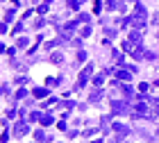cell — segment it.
I'll use <instances>...</instances> for the list:
<instances>
[{
	"mask_svg": "<svg viewBox=\"0 0 159 143\" xmlns=\"http://www.w3.org/2000/svg\"><path fill=\"white\" fill-rule=\"evenodd\" d=\"M130 23H132L134 27H141L145 23V9H143V5H139V2H136V11L130 16Z\"/></svg>",
	"mask_w": 159,
	"mask_h": 143,
	"instance_id": "1",
	"label": "cell"
},
{
	"mask_svg": "<svg viewBox=\"0 0 159 143\" xmlns=\"http://www.w3.org/2000/svg\"><path fill=\"white\" fill-rule=\"evenodd\" d=\"M112 111H114V114H125V111H127V105H125L123 100H121V102L114 100V102H112Z\"/></svg>",
	"mask_w": 159,
	"mask_h": 143,
	"instance_id": "2",
	"label": "cell"
},
{
	"mask_svg": "<svg viewBox=\"0 0 159 143\" xmlns=\"http://www.w3.org/2000/svg\"><path fill=\"white\" fill-rule=\"evenodd\" d=\"M27 129H30V127H27V125H25L23 120H18V123L14 125V134H16V136H23V134H25Z\"/></svg>",
	"mask_w": 159,
	"mask_h": 143,
	"instance_id": "3",
	"label": "cell"
},
{
	"mask_svg": "<svg viewBox=\"0 0 159 143\" xmlns=\"http://www.w3.org/2000/svg\"><path fill=\"white\" fill-rule=\"evenodd\" d=\"M93 73V66H87L82 71V75H80V87H84V84H87V80H89V75H91Z\"/></svg>",
	"mask_w": 159,
	"mask_h": 143,
	"instance_id": "4",
	"label": "cell"
},
{
	"mask_svg": "<svg viewBox=\"0 0 159 143\" xmlns=\"http://www.w3.org/2000/svg\"><path fill=\"white\" fill-rule=\"evenodd\" d=\"M112 127H114V132H116V134H121V136H125V134L130 132V129H127V125H121V123H114Z\"/></svg>",
	"mask_w": 159,
	"mask_h": 143,
	"instance_id": "5",
	"label": "cell"
},
{
	"mask_svg": "<svg viewBox=\"0 0 159 143\" xmlns=\"http://www.w3.org/2000/svg\"><path fill=\"white\" fill-rule=\"evenodd\" d=\"M130 43H136V46L141 43V32H139V30H132V32H130Z\"/></svg>",
	"mask_w": 159,
	"mask_h": 143,
	"instance_id": "6",
	"label": "cell"
},
{
	"mask_svg": "<svg viewBox=\"0 0 159 143\" xmlns=\"http://www.w3.org/2000/svg\"><path fill=\"white\" fill-rule=\"evenodd\" d=\"M116 77H118V80H123V82H127L130 80V71H127V68H121V71H116Z\"/></svg>",
	"mask_w": 159,
	"mask_h": 143,
	"instance_id": "7",
	"label": "cell"
},
{
	"mask_svg": "<svg viewBox=\"0 0 159 143\" xmlns=\"http://www.w3.org/2000/svg\"><path fill=\"white\" fill-rule=\"evenodd\" d=\"M134 109H136L139 116H148V107H145V105H136Z\"/></svg>",
	"mask_w": 159,
	"mask_h": 143,
	"instance_id": "8",
	"label": "cell"
},
{
	"mask_svg": "<svg viewBox=\"0 0 159 143\" xmlns=\"http://www.w3.org/2000/svg\"><path fill=\"white\" fill-rule=\"evenodd\" d=\"M48 96V91H46V89H41V87H39V89H34V98H46Z\"/></svg>",
	"mask_w": 159,
	"mask_h": 143,
	"instance_id": "9",
	"label": "cell"
},
{
	"mask_svg": "<svg viewBox=\"0 0 159 143\" xmlns=\"http://www.w3.org/2000/svg\"><path fill=\"white\" fill-rule=\"evenodd\" d=\"M39 120H41V125H43V127H46V125H52V116H48V114H46V116H41Z\"/></svg>",
	"mask_w": 159,
	"mask_h": 143,
	"instance_id": "10",
	"label": "cell"
},
{
	"mask_svg": "<svg viewBox=\"0 0 159 143\" xmlns=\"http://www.w3.org/2000/svg\"><path fill=\"white\" fill-rule=\"evenodd\" d=\"M102 82H105V75H96V77H93V84H96L98 89L102 87Z\"/></svg>",
	"mask_w": 159,
	"mask_h": 143,
	"instance_id": "11",
	"label": "cell"
},
{
	"mask_svg": "<svg viewBox=\"0 0 159 143\" xmlns=\"http://www.w3.org/2000/svg\"><path fill=\"white\" fill-rule=\"evenodd\" d=\"M143 55H145V52L141 50V48H134V50H132V57H134V59H141Z\"/></svg>",
	"mask_w": 159,
	"mask_h": 143,
	"instance_id": "12",
	"label": "cell"
},
{
	"mask_svg": "<svg viewBox=\"0 0 159 143\" xmlns=\"http://www.w3.org/2000/svg\"><path fill=\"white\" fill-rule=\"evenodd\" d=\"M82 2H84V0H68V7H71V9H77Z\"/></svg>",
	"mask_w": 159,
	"mask_h": 143,
	"instance_id": "13",
	"label": "cell"
},
{
	"mask_svg": "<svg viewBox=\"0 0 159 143\" xmlns=\"http://www.w3.org/2000/svg\"><path fill=\"white\" fill-rule=\"evenodd\" d=\"M100 98H102V91H93L91 93V102H98Z\"/></svg>",
	"mask_w": 159,
	"mask_h": 143,
	"instance_id": "14",
	"label": "cell"
},
{
	"mask_svg": "<svg viewBox=\"0 0 159 143\" xmlns=\"http://www.w3.org/2000/svg\"><path fill=\"white\" fill-rule=\"evenodd\" d=\"M89 18H91L89 14H80L77 16V23H89Z\"/></svg>",
	"mask_w": 159,
	"mask_h": 143,
	"instance_id": "15",
	"label": "cell"
},
{
	"mask_svg": "<svg viewBox=\"0 0 159 143\" xmlns=\"http://www.w3.org/2000/svg\"><path fill=\"white\" fill-rule=\"evenodd\" d=\"M43 138H48L46 132H43V129H39V132H36V141H43Z\"/></svg>",
	"mask_w": 159,
	"mask_h": 143,
	"instance_id": "16",
	"label": "cell"
},
{
	"mask_svg": "<svg viewBox=\"0 0 159 143\" xmlns=\"http://www.w3.org/2000/svg\"><path fill=\"white\" fill-rule=\"evenodd\" d=\"M114 59H116L118 64H121V61H123V55H121V52H118V50H114Z\"/></svg>",
	"mask_w": 159,
	"mask_h": 143,
	"instance_id": "17",
	"label": "cell"
},
{
	"mask_svg": "<svg viewBox=\"0 0 159 143\" xmlns=\"http://www.w3.org/2000/svg\"><path fill=\"white\" fill-rule=\"evenodd\" d=\"M77 59H80V61H84V59H87V52H84V50H80V52H77Z\"/></svg>",
	"mask_w": 159,
	"mask_h": 143,
	"instance_id": "18",
	"label": "cell"
},
{
	"mask_svg": "<svg viewBox=\"0 0 159 143\" xmlns=\"http://www.w3.org/2000/svg\"><path fill=\"white\" fill-rule=\"evenodd\" d=\"M52 61H55V64H59V61H62V55H59V52H55V55H52Z\"/></svg>",
	"mask_w": 159,
	"mask_h": 143,
	"instance_id": "19",
	"label": "cell"
},
{
	"mask_svg": "<svg viewBox=\"0 0 159 143\" xmlns=\"http://www.w3.org/2000/svg\"><path fill=\"white\" fill-rule=\"evenodd\" d=\"M30 118H32V120H39V118H41V114H39V111H32Z\"/></svg>",
	"mask_w": 159,
	"mask_h": 143,
	"instance_id": "20",
	"label": "cell"
},
{
	"mask_svg": "<svg viewBox=\"0 0 159 143\" xmlns=\"http://www.w3.org/2000/svg\"><path fill=\"white\" fill-rule=\"evenodd\" d=\"M100 9H102V2H96V7H93V11H96V14H100Z\"/></svg>",
	"mask_w": 159,
	"mask_h": 143,
	"instance_id": "21",
	"label": "cell"
},
{
	"mask_svg": "<svg viewBox=\"0 0 159 143\" xmlns=\"http://www.w3.org/2000/svg\"><path fill=\"white\" fill-rule=\"evenodd\" d=\"M27 46V39H18V48H25Z\"/></svg>",
	"mask_w": 159,
	"mask_h": 143,
	"instance_id": "22",
	"label": "cell"
},
{
	"mask_svg": "<svg viewBox=\"0 0 159 143\" xmlns=\"http://www.w3.org/2000/svg\"><path fill=\"white\" fill-rule=\"evenodd\" d=\"M25 96H27V91H25V89H21V91L16 93V98H25Z\"/></svg>",
	"mask_w": 159,
	"mask_h": 143,
	"instance_id": "23",
	"label": "cell"
},
{
	"mask_svg": "<svg viewBox=\"0 0 159 143\" xmlns=\"http://www.w3.org/2000/svg\"><path fill=\"white\" fill-rule=\"evenodd\" d=\"M7 138H9V132H5L2 136H0V143H7Z\"/></svg>",
	"mask_w": 159,
	"mask_h": 143,
	"instance_id": "24",
	"label": "cell"
},
{
	"mask_svg": "<svg viewBox=\"0 0 159 143\" xmlns=\"http://www.w3.org/2000/svg\"><path fill=\"white\" fill-rule=\"evenodd\" d=\"M5 30H7V27H5V25H0V34H2V32H5Z\"/></svg>",
	"mask_w": 159,
	"mask_h": 143,
	"instance_id": "25",
	"label": "cell"
},
{
	"mask_svg": "<svg viewBox=\"0 0 159 143\" xmlns=\"http://www.w3.org/2000/svg\"><path fill=\"white\" fill-rule=\"evenodd\" d=\"M154 114H157V116H159V105H157V109H154Z\"/></svg>",
	"mask_w": 159,
	"mask_h": 143,
	"instance_id": "26",
	"label": "cell"
},
{
	"mask_svg": "<svg viewBox=\"0 0 159 143\" xmlns=\"http://www.w3.org/2000/svg\"><path fill=\"white\" fill-rule=\"evenodd\" d=\"M93 143H102V141H93Z\"/></svg>",
	"mask_w": 159,
	"mask_h": 143,
	"instance_id": "27",
	"label": "cell"
}]
</instances>
